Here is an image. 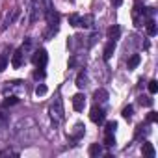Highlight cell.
I'll use <instances>...</instances> for the list:
<instances>
[{
  "instance_id": "cell-17",
  "label": "cell",
  "mask_w": 158,
  "mask_h": 158,
  "mask_svg": "<svg viewBox=\"0 0 158 158\" xmlns=\"http://www.w3.org/2000/svg\"><path fill=\"white\" fill-rule=\"evenodd\" d=\"M114 143H115L114 134H112V132H106V136H104V145H106V147H114Z\"/></svg>"
},
{
  "instance_id": "cell-16",
  "label": "cell",
  "mask_w": 158,
  "mask_h": 158,
  "mask_svg": "<svg viewBox=\"0 0 158 158\" xmlns=\"http://www.w3.org/2000/svg\"><path fill=\"white\" fill-rule=\"evenodd\" d=\"M69 24L71 26H80V15H78V13H71L69 15Z\"/></svg>"
},
{
  "instance_id": "cell-10",
  "label": "cell",
  "mask_w": 158,
  "mask_h": 158,
  "mask_svg": "<svg viewBox=\"0 0 158 158\" xmlns=\"http://www.w3.org/2000/svg\"><path fill=\"white\" fill-rule=\"evenodd\" d=\"M93 97H95L97 102H106V101H108V91H106V89H97Z\"/></svg>"
},
{
  "instance_id": "cell-7",
  "label": "cell",
  "mask_w": 158,
  "mask_h": 158,
  "mask_svg": "<svg viewBox=\"0 0 158 158\" xmlns=\"http://www.w3.org/2000/svg\"><path fill=\"white\" fill-rule=\"evenodd\" d=\"M84 132H86V127H84L82 123H78V125H74V130H73L71 138H73V139H80V138L84 136Z\"/></svg>"
},
{
  "instance_id": "cell-30",
  "label": "cell",
  "mask_w": 158,
  "mask_h": 158,
  "mask_svg": "<svg viewBox=\"0 0 158 158\" xmlns=\"http://www.w3.org/2000/svg\"><path fill=\"white\" fill-rule=\"evenodd\" d=\"M112 4H114V6H121V4H123V0H112Z\"/></svg>"
},
{
  "instance_id": "cell-27",
  "label": "cell",
  "mask_w": 158,
  "mask_h": 158,
  "mask_svg": "<svg viewBox=\"0 0 158 158\" xmlns=\"http://www.w3.org/2000/svg\"><path fill=\"white\" fill-rule=\"evenodd\" d=\"M34 76L37 78V80H39V78H45V71H43V67H37L35 73H34Z\"/></svg>"
},
{
  "instance_id": "cell-21",
  "label": "cell",
  "mask_w": 158,
  "mask_h": 158,
  "mask_svg": "<svg viewBox=\"0 0 158 158\" xmlns=\"http://www.w3.org/2000/svg\"><path fill=\"white\" fill-rule=\"evenodd\" d=\"M35 95H37V97H43V95H47V86H45V84H39V86L35 88Z\"/></svg>"
},
{
  "instance_id": "cell-25",
  "label": "cell",
  "mask_w": 158,
  "mask_h": 158,
  "mask_svg": "<svg viewBox=\"0 0 158 158\" xmlns=\"http://www.w3.org/2000/svg\"><path fill=\"white\" fill-rule=\"evenodd\" d=\"M6 67H8V58L4 54H0V71H6Z\"/></svg>"
},
{
  "instance_id": "cell-19",
  "label": "cell",
  "mask_w": 158,
  "mask_h": 158,
  "mask_svg": "<svg viewBox=\"0 0 158 158\" xmlns=\"http://www.w3.org/2000/svg\"><path fill=\"white\" fill-rule=\"evenodd\" d=\"M147 88H149V93L154 95V93L158 91V82H156V80H151V82L147 84Z\"/></svg>"
},
{
  "instance_id": "cell-13",
  "label": "cell",
  "mask_w": 158,
  "mask_h": 158,
  "mask_svg": "<svg viewBox=\"0 0 158 158\" xmlns=\"http://www.w3.org/2000/svg\"><path fill=\"white\" fill-rule=\"evenodd\" d=\"M119 34H121V28H119L117 24H115V26H112V28L108 30V35H110V39H114V41L119 37Z\"/></svg>"
},
{
  "instance_id": "cell-20",
  "label": "cell",
  "mask_w": 158,
  "mask_h": 158,
  "mask_svg": "<svg viewBox=\"0 0 158 158\" xmlns=\"http://www.w3.org/2000/svg\"><path fill=\"white\" fill-rule=\"evenodd\" d=\"M15 104H19V99H17V97H8V99L4 101V108H8V106H15Z\"/></svg>"
},
{
  "instance_id": "cell-12",
  "label": "cell",
  "mask_w": 158,
  "mask_h": 158,
  "mask_svg": "<svg viewBox=\"0 0 158 158\" xmlns=\"http://www.w3.org/2000/svg\"><path fill=\"white\" fill-rule=\"evenodd\" d=\"M91 24H93V15H84V17H80V26L89 28Z\"/></svg>"
},
{
  "instance_id": "cell-9",
  "label": "cell",
  "mask_w": 158,
  "mask_h": 158,
  "mask_svg": "<svg viewBox=\"0 0 158 158\" xmlns=\"http://www.w3.org/2000/svg\"><path fill=\"white\" fill-rule=\"evenodd\" d=\"M145 30H147V34H149L151 37H154V35H156V23H154L152 19H149V21L145 23Z\"/></svg>"
},
{
  "instance_id": "cell-24",
  "label": "cell",
  "mask_w": 158,
  "mask_h": 158,
  "mask_svg": "<svg viewBox=\"0 0 158 158\" xmlns=\"http://www.w3.org/2000/svg\"><path fill=\"white\" fill-rule=\"evenodd\" d=\"M152 99L151 97H139V104H143V106H152Z\"/></svg>"
},
{
  "instance_id": "cell-28",
  "label": "cell",
  "mask_w": 158,
  "mask_h": 158,
  "mask_svg": "<svg viewBox=\"0 0 158 158\" xmlns=\"http://www.w3.org/2000/svg\"><path fill=\"white\" fill-rule=\"evenodd\" d=\"M6 123H8V115L4 112H0V127H6Z\"/></svg>"
},
{
  "instance_id": "cell-3",
  "label": "cell",
  "mask_w": 158,
  "mask_h": 158,
  "mask_svg": "<svg viewBox=\"0 0 158 158\" xmlns=\"http://www.w3.org/2000/svg\"><path fill=\"white\" fill-rule=\"evenodd\" d=\"M89 119H91L93 123H97V125H102V123L106 121V114H104V110H102L101 106H93L91 112H89Z\"/></svg>"
},
{
  "instance_id": "cell-18",
  "label": "cell",
  "mask_w": 158,
  "mask_h": 158,
  "mask_svg": "<svg viewBox=\"0 0 158 158\" xmlns=\"http://www.w3.org/2000/svg\"><path fill=\"white\" fill-rule=\"evenodd\" d=\"M37 2H39V0H32V17H30V21L34 23V21H37Z\"/></svg>"
},
{
  "instance_id": "cell-26",
  "label": "cell",
  "mask_w": 158,
  "mask_h": 158,
  "mask_svg": "<svg viewBox=\"0 0 158 158\" xmlns=\"http://www.w3.org/2000/svg\"><path fill=\"white\" fill-rule=\"evenodd\" d=\"M147 121H149V123H156V121H158V114H156V112H149Z\"/></svg>"
},
{
  "instance_id": "cell-8",
  "label": "cell",
  "mask_w": 158,
  "mask_h": 158,
  "mask_svg": "<svg viewBox=\"0 0 158 158\" xmlns=\"http://www.w3.org/2000/svg\"><path fill=\"white\" fill-rule=\"evenodd\" d=\"M141 151H143V154H145V156H149V158H154V156H156V151H154L152 143H149V141H143Z\"/></svg>"
},
{
  "instance_id": "cell-22",
  "label": "cell",
  "mask_w": 158,
  "mask_h": 158,
  "mask_svg": "<svg viewBox=\"0 0 158 158\" xmlns=\"http://www.w3.org/2000/svg\"><path fill=\"white\" fill-rule=\"evenodd\" d=\"M132 114H134V108H132V106L123 108V117H125V119H130V117H132Z\"/></svg>"
},
{
  "instance_id": "cell-11",
  "label": "cell",
  "mask_w": 158,
  "mask_h": 158,
  "mask_svg": "<svg viewBox=\"0 0 158 158\" xmlns=\"http://www.w3.org/2000/svg\"><path fill=\"white\" fill-rule=\"evenodd\" d=\"M101 154H102V147H101L99 143H91V145H89V156L97 158V156H101Z\"/></svg>"
},
{
  "instance_id": "cell-14",
  "label": "cell",
  "mask_w": 158,
  "mask_h": 158,
  "mask_svg": "<svg viewBox=\"0 0 158 158\" xmlns=\"http://www.w3.org/2000/svg\"><path fill=\"white\" fill-rule=\"evenodd\" d=\"M139 61H141V58H139V54H134L130 60H128V69H136L138 65H139Z\"/></svg>"
},
{
  "instance_id": "cell-5",
  "label": "cell",
  "mask_w": 158,
  "mask_h": 158,
  "mask_svg": "<svg viewBox=\"0 0 158 158\" xmlns=\"http://www.w3.org/2000/svg\"><path fill=\"white\" fill-rule=\"evenodd\" d=\"M114 52H115V41L114 39H110L108 43H106V47H104V60H110L112 56H114Z\"/></svg>"
},
{
  "instance_id": "cell-29",
  "label": "cell",
  "mask_w": 158,
  "mask_h": 158,
  "mask_svg": "<svg viewBox=\"0 0 158 158\" xmlns=\"http://www.w3.org/2000/svg\"><path fill=\"white\" fill-rule=\"evenodd\" d=\"M45 11H52V0H45Z\"/></svg>"
},
{
  "instance_id": "cell-2",
  "label": "cell",
  "mask_w": 158,
  "mask_h": 158,
  "mask_svg": "<svg viewBox=\"0 0 158 158\" xmlns=\"http://www.w3.org/2000/svg\"><path fill=\"white\" fill-rule=\"evenodd\" d=\"M50 115H52L56 121H61V119H63V104H61V99H60V97L54 99V102H52V106H50Z\"/></svg>"
},
{
  "instance_id": "cell-15",
  "label": "cell",
  "mask_w": 158,
  "mask_h": 158,
  "mask_svg": "<svg viewBox=\"0 0 158 158\" xmlns=\"http://www.w3.org/2000/svg\"><path fill=\"white\" fill-rule=\"evenodd\" d=\"M86 82H88V78H86V74H84V73H80V74L76 76V86L80 88V89H82V88H86Z\"/></svg>"
},
{
  "instance_id": "cell-6",
  "label": "cell",
  "mask_w": 158,
  "mask_h": 158,
  "mask_svg": "<svg viewBox=\"0 0 158 158\" xmlns=\"http://www.w3.org/2000/svg\"><path fill=\"white\" fill-rule=\"evenodd\" d=\"M11 65H13V69H19V67L23 65V48H19V50H15V52H13Z\"/></svg>"
},
{
  "instance_id": "cell-4",
  "label": "cell",
  "mask_w": 158,
  "mask_h": 158,
  "mask_svg": "<svg viewBox=\"0 0 158 158\" xmlns=\"http://www.w3.org/2000/svg\"><path fill=\"white\" fill-rule=\"evenodd\" d=\"M84 106H86V97H84L82 93H76V95L73 97V108H74L76 112H82Z\"/></svg>"
},
{
  "instance_id": "cell-23",
  "label": "cell",
  "mask_w": 158,
  "mask_h": 158,
  "mask_svg": "<svg viewBox=\"0 0 158 158\" xmlns=\"http://www.w3.org/2000/svg\"><path fill=\"white\" fill-rule=\"evenodd\" d=\"M115 128H117V123H115V121H108V123H106V128H104V130H106V132H112V134H114V132H115Z\"/></svg>"
},
{
  "instance_id": "cell-1",
  "label": "cell",
  "mask_w": 158,
  "mask_h": 158,
  "mask_svg": "<svg viewBox=\"0 0 158 158\" xmlns=\"http://www.w3.org/2000/svg\"><path fill=\"white\" fill-rule=\"evenodd\" d=\"M32 61H34V65H35V67H45V65H47V61H48V54H47V50H45V48L35 50V52H34V56H32Z\"/></svg>"
}]
</instances>
